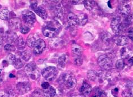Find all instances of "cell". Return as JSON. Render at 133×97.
Returning <instances> with one entry per match:
<instances>
[{
    "label": "cell",
    "instance_id": "2",
    "mask_svg": "<svg viewBox=\"0 0 133 97\" xmlns=\"http://www.w3.org/2000/svg\"><path fill=\"white\" fill-rule=\"evenodd\" d=\"M25 72L30 78L34 80H37L41 76V73L38 70L37 65L33 62L27 65L25 68Z\"/></svg>",
    "mask_w": 133,
    "mask_h": 97
},
{
    "label": "cell",
    "instance_id": "44",
    "mask_svg": "<svg viewBox=\"0 0 133 97\" xmlns=\"http://www.w3.org/2000/svg\"><path fill=\"white\" fill-rule=\"evenodd\" d=\"M10 78H14V77H15V75H13V74H10Z\"/></svg>",
    "mask_w": 133,
    "mask_h": 97
},
{
    "label": "cell",
    "instance_id": "4",
    "mask_svg": "<svg viewBox=\"0 0 133 97\" xmlns=\"http://www.w3.org/2000/svg\"><path fill=\"white\" fill-rule=\"evenodd\" d=\"M98 63L102 69L105 70H110L113 66L112 60L105 54L99 56L98 59Z\"/></svg>",
    "mask_w": 133,
    "mask_h": 97
},
{
    "label": "cell",
    "instance_id": "27",
    "mask_svg": "<svg viewBox=\"0 0 133 97\" xmlns=\"http://www.w3.org/2000/svg\"><path fill=\"white\" fill-rule=\"evenodd\" d=\"M83 3L88 10H92L95 6V2L94 1H84Z\"/></svg>",
    "mask_w": 133,
    "mask_h": 97
},
{
    "label": "cell",
    "instance_id": "6",
    "mask_svg": "<svg viewBox=\"0 0 133 97\" xmlns=\"http://www.w3.org/2000/svg\"><path fill=\"white\" fill-rule=\"evenodd\" d=\"M22 17L24 22L26 25L32 26L36 21L35 15L33 12L30 10H24L22 12Z\"/></svg>",
    "mask_w": 133,
    "mask_h": 97
},
{
    "label": "cell",
    "instance_id": "17",
    "mask_svg": "<svg viewBox=\"0 0 133 97\" xmlns=\"http://www.w3.org/2000/svg\"><path fill=\"white\" fill-rule=\"evenodd\" d=\"M119 11L124 16H129L131 11V7L128 4H123L119 8Z\"/></svg>",
    "mask_w": 133,
    "mask_h": 97
},
{
    "label": "cell",
    "instance_id": "11",
    "mask_svg": "<svg viewBox=\"0 0 133 97\" xmlns=\"http://www.w3.org/2000/svg\"><path fill=\"white\" fill-rule=\"evenodd\" d=\"M67 22L71 28L76 27L78 24L77 16L73 13H69L67 16Z\"/></svg>",
    "mask_w": 133,
    "mask_h": 97
},
{
    "label": "cell",
    "instance_id": "24",
    "mask_svg": "<svg viewBox=\"0 0 133 97\" xmlns=\"http://www.w3.org/2000/svg\"><path fill=\"white\" fill-rule=\"evenodd\" d=\"M87 77L89 80L91 81H95L97 80V78L99 77V74L97 72L93 71V70H89L87 72Z\"/></svg>",
    "mask_w": 133,
    "mask_h": 97
},
{
    "label": "cell",
    "instance_id": "32",
    "mask_svg": "<svg viewBox=\"0 0 133 97\" xmlns=\"http://www.w3.org/2000/svg\"><path fill=\"white\" fill-rule=\"evenodd\" d=\"M30 30V29L28 26H22L20 28L21 32L23 34H26L27 33H28Z\"/></svg>",
    "mask_w": 133,
    "mask_h": 97
},
{
    "label": "cell",
    "instance_id": "34",
    "mask_svg": "<svg viewBox=\"0 0 133 97\" xmlns=\"http://www.w3.org/2000/svg\"><path fill=\"white\" fill-rule=\"evenodd\" d=\"M122 97H133V95L129 91H123L122 93Z\"/></svg>",
    "mask_w": 133,
    "mask_h": 97
},
{
    "label": "cell",
    "instance_id": "42",
    "mask_svg": "<svg viewBox=\"0 0 133 97\" xmlns=\"http://www.w3.org/2000/svg\"><path fill=\"white\" fill-rule=\"evenodd\" d=\"M71 97H85V96H84V95H76L72 96Z\"/></svg>",
    "mask_w": 133,
    "mask_h": 97
},
{
    "label": "cell",
    "instance_id": "3",
    "mask_svg": "<svg viewBox=\"0 0 133 97\" xmlns=\"http://www.w3.org/2000/svg\"><path fill=\"white\" fill-rule=\"evenodd\" d=\"M62 82L66 88L72 89L76 84V79L74 75L71 74H65L62 75Z\"/></svg>",
    "mask_w": 133,
    "mask_h": 97
},
{
    "label": "cell",
    "instance_id": "43",
    "mask_svg": "<svg viewBox=\"0 0 133 97\" xmlns=\"http://www.w3.org/2000/svg\"><path fill=\"white\" fill-rule=\"evenodd\" d=\"M2 80H3V78H2V75L0 74V83H1L2 82Z\"/></svg>",
    "mask_w": 133,
    "mask_h": 97
},
{
    "label": "cell",
    "instance_id": "36",
    "mask_svg": "<svg viewBox=\"0 0 133 97\" xmlns=\"http://www.w3.org/2000/svg\"><path fill=\"white\" fill-rule=\"evenodd\" d=\"M9 94L6 91L1 90H0V97H9Z\"/></svg>",
    "mask_w": 133,
    "mask_h": 97
},
{
    "label": "cell",
    "instance_id": "38",
    "mask_svg": "<svg viewBox=\"0 0 133 97\" xmlns=\"http://www.w3.org/2000/svg\"><path fill=\"white\" fill-rule=\"evenodd\" d=\"M42 87L43 88V89L44 90H46V89H47L48 87H50V84L48 83V82H43L42 83Z\"/></svg>",
    "mask_w": 133,
    "mask_h": 97
},
{
    "label": "cell",
    "instance_id": "16",
    "mask_svg": "<svg viewBox=\"0 0 133 97\" xmlns=\"http://www.w3.org/2000/svg\"><path fill=\"white\" fill-rule=\"evenodd\" d=\"M92 92V87L89 83L84 82L80 88V92L84 96L88 95Z\"/></svg>",
    "mask_w": 133,
    "mask_h": 97
},
{
    "label": "cell",
    "instance_id": "20",
    "mask_svg": "<svg viewBox=\"0 0 133 97\" xmlns=\"http://www.w3.org/2000/svg\"><path fill=\"white\" fill-rule=\"evenodd\" d=\"M72 53L77 56H80L83 54V49L80 45L77 44H74L72 46Z\"/></svg>",
    "mask_w": 133,
    "mask_h": 97
},
{
    "label": "cell",
    "instance_id": "10",
    "mask_svg": "<svg viewBox=\"0 0 133 97\" xmlns=\"http://www.w3.org/2000/svg\"><path fill=\"white\" fill-rule=\"evenodd\" d=\"M121 19L117 17L114 18L111 22V28L115 34H118L120 32V27H121Z\"/></svg>",
    "mask_w": 133,
    "mask_h": 97
},
{
    "label": "cell",
    "instance_id": "45",
    "mask_svg": "<svg viewBox=\"0 0 133 97\" xmlns=\"http://www.w3.org/2000/svg\"><path fill=\"white\" fill-rule=\"evenodd\" d=\"M110 1H108V6H109V8H111V5H110Z\"/></svg>",
    "mask_w": 133,
    "mask_h": 97
},
{
    "label": "cell",
    "instance_id": "39",
    "mask_svg": "<svg viewBox=\"0 0 133 97\" xmlns=\"http://www.w3.org/2000/svg\"><path fill=\"white\" fill-rule=\"evenodd\" d=\"M128 63L130 65H133V57H131L129 59Z\"/></svg>",
    "mask_w": 133,
    "mask_h": 97
},
{
    "label": "cell",
    "instance_id": "26",
    "mask_svg": "<svg viewBox=\"0 0 133 97\" xmlns=\"http://www.w3.org/2000/svg\"><path fill=\"white\" fill-rule=\"evenodd\" d=\"M101 39L104 42H106V43H108V42H110L113 38H112V36H111V35L110 34V33L106 32L102 34Z\"/></svg>",
    "mask_w": 133,
    "mask_h": 97
},
{
    "label": "cell",
    "instance_id": "40",
    "mask_svg": "<svg viewBox=\"0 0 133 97\" xmlns=\"http://www.w3.org/2000/svg\"><path fill=\"white\" fill-rule=\"evenodd\" d=\"M72 2L75 4V5H77V4H81V3L84 2L83 1H72Z\"/></svg>",
    "mask_w": 133,
    "mask_h": 97
},
{
    "label": "cell",
    "instance_id": "19",
    "mask_svg": "<svg viewBox=\"0 0 133 97\" xmlns=\"http://www.w3.org/2000/svg\"><path fill=\"white\" fill-rule=\"evenodd\" d=\"M14 43L16 44L17 47L19 50H23L26 47V42L25 40H24L23 38L21 37V36L17 37Z\"/></svg>",
    "mask_w": 133,
    "mask_h": 97
},
{
    "label": "cell",
    "instance_id": "35",
    "mask_svg": "<svg viewBox=\"0 0 133 97\" xmlns=\"http://www.w3.org/2000/svg\"><path fill=\"white\" fill-rule=\"evenodd\" d=\"M41 94H42L41 90H40L38 89H36L34 91V92L33 93L32 95L34 97H40L41 95Z\"/></svg>",
    "mask_w": 133,
    "mask_h": 97
},
{
    "label": "cell",
    "instance_id": "30",
    "mask_svg": "<svg viewBox=\"0 0 133 97\" xmlns=\"http://www.w3.org/2000/svg\"><path fill=\"white\" fill-rule=\"evenodd\" d=\"M121 56L122 58H127L129 56V50L127 47H123L121 50Z\"/></svg>",
    "mask_w": 133,
    "mask_h": 97
},
{
    "label": "cell",
    "instance_id": "12",
    "mask_svg": "<svg viewBox=\"0 0 133 97\" xmlns=\"http://www.w3.org/2000/svg\"><path fill=\"white\" fill-rule=\"evenodd\" d=\"M113 39L114 43L118 46H124L129 43V38L125 35H117Z\"/></svg>",
    "mask_w": 133,
    "mask_h": 97
},
{
    "label": "cell",
    "instance_id": "9",
    "mask_svg": "<svg viewBox=\"0 0 133 97\" xmlns=\"http://www.w3.org/2000/svg\"><path fill=\"white\" fill-rule=\"evenodd\" d=\"M31 8L36 14H38L39 17H41L43 19H46L47 18V13L45 9L42 7H38L37 4H32L31 5Z\"/></svg>",
    "mask_w": 133,
    "mask_h": 97
},
{
    "label": "cell",
    "instance_id": "41",
    "mask_svg": "<svg viewBox=\"0 0 133 97\" xmlns=\"http://www.w3.org/2000/svg\"><path fill=\"white\" fill-rule=\"evenodd\" d=\"M2 46V39L0 37V50H1V48Z\"/></svg>",
    "mask_w": 133,
    "mask_h": 97
},
{
    "label": "cell",
    "instance_id": "15",
    "mask_svg": "<svg viewBox=\"0 0 133 97\" xmlns=\"http://www.w3.org/2000/svg\"><path fill=\"white\" fill-rule=\"evenodd\" d=\"M39 39V35L36 33H32L29 35V37L27 38V45L30 47H34L35 44Z\"/></svg>",
    "mask_w": 133,
    "mask_h": 97
},
{
    "label": "cell",
    "instance_id": "18",
    "mask_svg": "<svg viewBox=\"0 0 133 97\" xmlns=\"http://www.w3.org/2000/svg\"><path fill=\"white\" fill-rule=\"evenodd\" d=\"M56 95V90L52 86H50L47 89L44 90L43 97H54Z\"/></svg>",
    "mask_w": 133,
    "mask_h": 97
},
{
    "label": "cell",
    "instance_id": "14",
    "mask_svg": "<svg viewBox=\"0 0 133 97\" xmlns=\"http://www.w3.org/2000/svg\"><path fill=\"white\" fill-rule=\"evenodd\" d=\"M9 60L14 66V68L17 69L22 68L23 66V62L22 60L20 58H17L15 56L10 55L9 57Z\"/></svg>",
    "mask_w": 133,
    "mask_h": 97
},
{
    "label": "cell",
    "instance_id": "33",
    "mask_svg": "<svg viewBox=\"0 0 133 97\" xmlns=\"http://www.w3.org/2000/svg\"><path fill=\"white\" fill-rule=\"evenodd\" d=\"M74 64L77 66H80L83 64V59L80 57L75 59L74 60Z\"/></svg>",
    "mask_w": 133,
    "mask_h": 97
},
{
    "label": "cell",
    "instance_id": "21",
    "mask_svg": "<svg viewBox=\"0 0 133 97\" xmlns=\"http://www.w3.org/2000/svg\"><path fill=\"white\" fill-rule=\"evenodd\" d=\"M78 24L81 26H84L88 22V16L85 14L81 13L77 16Z\"/></svg>",
    "mask_w": 133,
    "mask_h": 97
},
{
    "label": "cell",
    "instance_id": "31",
    "mask_svg": "<svg viewBox=\"0 0 133 97\" xmlns=\"http://www.w3.org/2000/svg\"><path fill=\"white\" fill-rule=\"evenodd\" d=\"M4 48L6 50L8 51H9V52H14V51L16 50V48H15V47L13 46V45H12L11 44H10L6 45Z\"/></svg>",
    "mask_w": 133,
    "mask_h": 97
},
{
    "label": "cell",
    "instance_id": "22",
    "mask_svg": "<svg viewBox=\"0 0 133 97\" xmlns=\"http://www.w3.org/2000/svg\"><path fill=\"white\" fill-rule=\"evenodd\" d=\"M5 37L6 38L7 41L9 42H14L16 41L18 37L16 33H14V32H7L6 34H5Z\"/></svg>",
    "mask_w": 133,
    "mask_h": 97
},
{
    "label": "cell",
    "instance_id": "7",
    "mask_svg": "<svg viewBox=\"0 0 133 97\" xmlns=\"http://www.w3.org/2000/svg\"><path fill=\"white\" fill-rule=\"evenodd\" d=\"M46 46V42L42 39H39L34 46L33 52L35 55H39L42 53Z\"/></svg>",
    "mask_w": 133,
    "mask_h": 97
},
{
    "label": "cell",
    "instance_id": "28",
    "mask_svg": "<svg viewBox=\"0 0 133 97\" xmlns=\"http://www.w3.org/2000/svg\"><path fill=\"white\" fill-rule=\"evenodd\" d=\"M66 55H63L60 56L58 59V65L62 68H64L66 62Z\"/></svg>",
    "mask_w": 133,
    "mask_h": 97
},
{
    "label": "cell",
    "instance_id": "25",
    "mask_svg": "<svg viewBox=\"0 0 133 97\" xmlns=\"http://www.w3.org/2000/svg\"><path fill=\"white\" fill-rule=\"evenodd\" d=\"M31 53L29 50H25L21 53V57L23 60L28 61L31 58Z\"/></svg>",
    "mask_w": 133,
    "mask_h": 97
},
{
    "label": "cell",
    "instance_id": "8",
    "mask_svg": "<svg viewBox=\"0 0 133 97\" xmlns=\"http://www.w3.org/2000/svg\"><path fill=\"white\" fill-rule=\"evenodd\" d=\"M17 90L21 94H24L31 90V86L28 82H19L17 84Z\"/></svg>",
    "mask_w": 133,
    "mask_h": 97
},
{
    "label": "cell",
    "instance_id": "37",
    "mask_svg": "<svg viewBox=\"0 0 133 97\" xmlns=\"http://www.w3.org/2000/svg\"><path fill=\"white\" fill-rule=\"evenodd\" d=\"M128 37L129 38L133 41V28H131L128 31Z\"/></svg>",
    "mask_w": 133,
    "mask_h": 97
},
{
    "label": "cell",
    "instance_id": "13",
    "mask_svg": "<svg viewBox=\"0 0 133 97\" xmlns=\"http://www.w3.org/2000/svg\"><path fill=\"white\" fill-rule=\"evenodd\" d=\"M9 26L13 30L20 29L21 27V21L20 19L18 18H13L9 21Z\"/></svg>",
    "mask_w": 133,
    "mask_h": 97
},
{
    "label": "cell",
    "instance_id": "1",
    "mask_svg": "<svg viewBox=\"0 0 133 97\" xmlns=\"http://www.w3.org/2000/svg\"><path fill=\"white\" fill-rule=\"evenodd\" d=\"M61 30V25L57 21L48 22L42 29V32L44 36L52 38L55 37Z\"/></svg>",
    "mask_w": 133,
    "mask_h": 97
},
{
    "label": "cell",
    "instance_id": "5",
    "mask_svg": "<svg viewBox=\"0 0 133 97\" xmlns=\"http://www.w3.org/2000/svg\"><path fill=\"white\" fill-rule=\"evenodd\" d=\"M42 75L46 80L51 81L56 77L57 71L55 68L48 67L42 71Z\"/></svg>",
    "mask_w": 133,
    "mask_h": 97
},
{
    "label": "cell",
    "instance_id": "23",
    "mask_svg": "<svg viewBox=\"0 0 133 97\" xmlns=\"http://www.w3.org/2000/svg\"><path fill=\"white\" fill-rule=\"evenodd\" d=\"M10 12L8 9H3L0 10V19L3 20H8L9 19Z\"/></svg>",
    "mask_w": 133,
    "mask_h": 97
},
{
    "label": "cell",
    "instance_id": "29",
    "mask_svg": "<svg viewBox=\"0 0 133 97\" xmlns=\"http://www.w3.org/2000/svg\"><path fill=\"white\" fill-rule=\"evenodd\" d=\"M116 67L118 70H122L125 68V62H124L123 59L118 60L116 63Z\"/></svg>",
    "mask_w": 133,
    "mask_h": 97
}]
</instances>
